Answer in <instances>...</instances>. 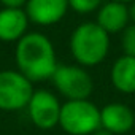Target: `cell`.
<instances>
[{"label": "cell", "instance_id": "obj_10", "mask_svg": "<svg viewBox=\"0 0 135 135\" xmlns=\"http://www.w3.org/2000/svg\"><path fill=\"white\" fill-rule=\"evenodd\" d=\"M29 18L22 8H2L0 10V40L18 43L29 27Z\"/></svg>", "mask_w": 135, "mask_h": 135}, {"label": "cell", "instance_id": "obj_15", "mask_svg": "<svg viewBox=\"0 0 135 135\" xmlns=\"http://www.w3.org/2000/svg\"><path fill=\"white\" fill-rule=\"evenodd\" d=\"M129 18H130V22L135 24V2L129 5Z\"/></svg>", "mask_w": 135, "mask_h": 135}, {"label": "cell", "instance_id": "obj_3", "mask_svg": "<svg viewBox=\"0 0 135 135\" xmlns=\"http://www.w3.org/2000/svg\"><path fill=\"white\" fill-rule=\"evenodd\" d=\"M59 126L69 135H91L100 129V108L89 99L67 100L60 108Z\"/></svg>", "mask_w": 135, "mask_h": 135}, {"label": "cell", "instance_id": "obj_12", "mask_svg": "<svg viewBox=\"0 0 135 135\" xmlns=\"http://www.w3.org/2000/svg\"><path fill=\"white\" fill-rule=\"evenodd\" d=\"M103 0H69V7L78 15H89L97 11Z\"/></svg>", "mask_w": 135, "mask_h": 135}, {"label": "cell", "instance_id": "obj_16", "mask_svg": "<svg viewBox=\"0 0 135 135\" xmlns=\"http://www.w3.org/2000/svg\"><path fill=\"white\" fill-rule=\"evenodd\" d=\"M91 135H111V133H110V132H107L105 129H102V127H100V129H97L95 132H92Z\"/></svg>", "mask_w": 135, "mask_h": 135}, {"label": "cell", "instance_id": "obj_14", "mask_svg": "<svg viewBox=\"0 0 135 135\" xmlns=\"http://www.w3.org/2000/svg\"><path fill=\"white\" fill-rule=\"evenodd\" d=\"M0 3L3 5V8H22L26 7L27 0H0Z\"/></svg>", "mask_w": 135, "mask_h": 135}, {"label": "cell", "instance_id": "obj_2", "mask_svg": "<svg viewBox=\"0 0 135 135\" xmlns=\"http://www.w3.org/2000/svg\"><path fill=\"white\" fill-rule=\"evenodd\" d=\"M70 51L78 65L84 69L95 67L110 52V35L95 21L81 22L70 37Z\"/></svg>", "mask_w": 135, "mask_h": 135}, {"label": "cell", "instance_id": "obj_5", "mask_svg": "<svg viewBox=\"0 0 135 135\" xmlns=\"http://www.w3.org/2000/svg\"><path fill=\"white\" fill-rule=\"evenodd\" d=\"M33 83L19 70H0V110L19 111L27 108L33 94Z\"/></svg>", "mask_w": 135, "mask_h": 135}, {"label": "cell", "instance_id": "obj_6", "mask_svg": "<svg viewBox=\"0 0 135 135\" xmlns=\"http://www.w3.org/2000/svg\"><path fill=\"white\" fill-rule=\"evenodd\" d=\"M60 108L62 103L59 102L57 95L46 89L33 91L27 103V113L32 124L41 130H51L59 126Z\"/></svg>", "mask_w": 135, "mask_h": 135}, {"label": "cell", "instance_id": "obj_1", "mask_svg": "<svg viewBox=\"0 0 135 135\" xmlns=\"http://www.w3.org/2000/svg\"><path fill=\"white\" fill-rule=\"evenodd\" d=\"M18 70L32 83L51 80L57 69V57L52 41L40 32H27L15 48Z\"/></svg>", "mask_w": 135, "mask_h": 135}, {"label": "cell", "instance_id": "obj_8", "mask_svg": "<svg viewBox=\"0 0 135 135\" xmlns=\"http://www.w3.org/2000/svg\"><path fill=\"white\" fill-rule=\"evenodd\" d=\"M135 126V113L126 103L113 102L100 108V127L111 135H122Z\"/></svg>", "mask_w": 135, "mask_h": 135}, {"label": "cell", "instance_id": "obj_7", "mask_svg": "<svg viewBox=\"0 0 135 135\" xmlns=\"http://www.w3.org/2000/svg\"><path fill=\"white\" fill-rule=\"evenodd\" d=\"M69 10V0H27L26 3L29 21L41 27L60 22Z\"/></svg>", "mask_w": 135, "mask_h": 135}, {"label": "cell", "instance_id": "obj_9", "mask_svg": "<svg viewBox=\"0 0 135 135\" xmlns=\"http://www.w3.org/2000/svg\"><path fill=\"white\" fill-rule=\"evenodd\" d=\"M95 22L108 35L122 32L129 26V22H130L129 5L107 0V2H103L102 7L97 10V19H95Z\"/></svg>", "mask_w": 135, "mask_h": 135}, {"label": "cell", "instance_id": "obj_13", "mask_svg": "<svg viewBox=\"0 0 135 135\" xmlns=\"http://www.w3.org/2000/svg\"><path fill=\"white\" fill-rule=\"evenodd\" d=\"M121 49L124 56L135 57V24H129L121 35Z\"/></svg>", "mask_w": 135, "mask_h": 135}, {"label": "cell", "instance_id": "obj_11", "mask_svg": "<svg viewBox=\"0 0 135 135\" xmlns=\"http://www.w3.org/2000/svg\"><path fill=\"white\" fill-rule=\"evenodd\" d=\"M110 78L116 91L122 94H135V57L121 56L114 60Z\"/></svg>", "mask_w": 135, "mask_h": 135}, {"label": "cell", "instance_id": "obj_17", "mask_svg": "<svg viewBox=\"0 0 135 135\" xmlns=\"http://www.w3.org/2000/svg\"><path fill=\"white\" fill-rule=\"evenodd\" d=\"M111 2H119V3H124V5H130L135 0H111Z\"/></svg>", "mask_w": 135, "mask_h": 135}, {"label": "cell", "instance_id": "obj_4", "mask_svg": "<svg viewBox=\"0 0 135 135\" xmlns=\"http://www.w3.org/2000/svg\"><path fill=\"white\" fill-rule=\"evenodd\" d=\"M51 81L56 91L67 100H86L94 91L92 76L81 65H57Z\"/></svg>", "mask_w": 135, "mask_h": 135}]
</instances>
